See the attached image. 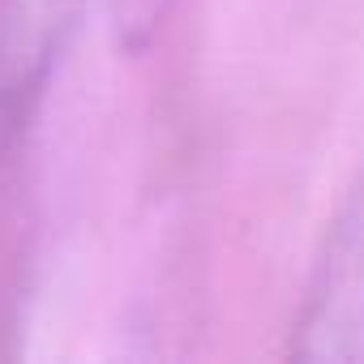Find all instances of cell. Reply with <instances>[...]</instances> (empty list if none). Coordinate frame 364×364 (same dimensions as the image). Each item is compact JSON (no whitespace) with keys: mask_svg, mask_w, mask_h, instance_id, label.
I'll return each instance as SVG.
<instances>
[{"mask_svg":"<svg viewBox=\"0 0 364 364\" xmlns=\"http://www.w3.org/2000/svg\"><path fill=\"white\" fill-rule=\"evenodd\" d=\"M296 360H364V176L338 206L296 317Z\"/></svg>","mask_w":364,"mask_h":364,"instance_id":"cell-1","label":"cell"},{"mask_svg":"<svg viewBox=\"0 0 364 364\" xmlns=\"http://www.w3.org/2000/svg\"><path fill=\"white\" fill-rule=\"evenodd\" d=\"M107 9H112V22L124 43H146L167 22L176 0H107Z\"/></svg>","mask_w":364,"mask_h":364,"instance_id":"cell-2","label":"cell"}]
</instances>
